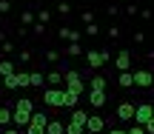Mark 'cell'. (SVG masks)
Segmentation results:
<instances>
[{
  "label": "cell",
  "instance_id": "cell-14",
  "mask_svg": "<svg viewBox=\"0 0 154 134\" xmlns=\"http://www.w3.org/2000/svg\"><path fill=\"white\" fill-rule=\"evenodd\" d=\"M86 117H88V111H86V108H72V114H69V123H74V126H83V123H86Z\"/></svg>",
  "mask_w": 154,
  "mask_h": 134
},
{
  "label": "cell",
  "instance_id": "cell-34",
  "mask_svg": "<svg viewBox=\"0 0 154 134\" xmlns=\"http://www.w3.org/2000/svg\"><path fill=\"white\" fill-rule=\"evenodd\" d=\"M80 20H83V23H94V14H91L88 9H83V11H80Z\"/></svg>",
  "mask_w": 154,
  "mask_h": 134
},
{
  "label": "cell",
  "instance_id": "cell-17",
  "mask_svg": "<svg viewBox=\"0 0 154 134\" xmlns=\"http://www.w3.org/2000/svg\"><path fill=\"white\" fill-rule=\"evenodd\" d=\"M117 86H120V89H134V83H131V72H120V74H117Z\"/></svg>",
  "mask_w": 154,
  "mask_h": 134
},
{
  "label": "cell",
  "instance_id": "cell-38",
  "mask_svg": "<svg viewBox=\"0 0 154 134\" xmlns=\"http://www.w3.org/2000/svg\"><path fill=\"white\" fill-rule=\"evenodd\" d=\"M109 37H111V40L120 37V26H114V23H111V26H109Z\"/></svg>",
  "mask_w": 154,
  "mask_h": 134
},
{
  "label": "cell",
  "instance_id": "cell-18",
  "mask_svg": "<svg viewBox=\"0 0 154 134\" xmlns=\"http://www.w3.org/2000/svg\"><path fill=\"white\" fill-rule=\"evenodd\" d=\"M49 20H51V11H49V9H37V11H34V23L49 26Z\"/></svg>",
  "mask_w": 154,
  "mask_h": 134
},
{
  "label": "cell",
  "instance_id": "cell-35",
  "mask_svg": "<svg viewBox=\"0 0 154 134\" xmlns=\"http://www.w3.org/2000/svg\"><path fill=\"white\" fill-rule=\"evenodd\" d=\"M17 57H20V63H32V51H29V49H20Z\"/></svg>",
  "mask_w": 154,
  "mask_h": 134
},
{
  "label": "cell",
  "instance_id": "cell-30",
  "mask_svg": "<svg viewBox=\"0 0 154 134\" xmlns=\"http://www.w3.org/2000/svg\"><path fill=\"white\" fill-rule=\"evenodd\" d=\"M0 51H3V54H11V51H14V43H11V40H3V43H0Z\"/></svg>",
  "mask_w": 154,
  "mask_h": 134
},
{
  "label": "cell",
  "instance_id": "cell-37",
  "mask_svg": "<svg viewBox=\"0 0 154 134\" xmlns=\"http://www.w3.org/2000/svg\"><path fill=\"white\" fill-rule=\"evenodd\" d=\"M11 11V0H0V14H9Z\"/></svg>",
  "mask_w": 154,
  "mask_h": 134
},
{
  "label": "cell",
  "instance_id": "cell-19",
  "mask_svg": "<svg viewBox=\"0 0 154 134\" xmlns=\"http://www.w3.org/2000/svg\"><path fill=\"white\" fill-rule=\"evenodd\" d=\"M11 126V108L9 106H0V129Z\"/></svg>",
  "mask_w": 154,
  "mask_h": 134
},
{
  "label": "cell",
  "instance_id": "cell-4",
  "mask_svg": "<svg viewBox=\"0 0 154 134\" xmlns=\"http://www.w3.org/2000/svg\"><path fill=\"white\" fill-rule=\"evenodd\" d=\"M83 131L86 134H103L106 131V117L103 114H88L86 123H83Z\"/></svg>",
  "mask_w": 154,
  "mask_h": 134
},
{
  "label": "cell",
  "instance_id": "cell-28",
  "mask_svg": "<svg viewBox=\"0 0 154 134\" xmlns=\"http://www.w3.org/2000/svg\"><path fill=\"white\" fill-rule=\"evenodd\" d=\"M63 134H86L83 131V126H74V123H66V131Z\"/></svg>",
  "mask_w": 154,
  "mask_h": 134
},
{
  "label": "cell",
  "instance_id": "cell-10",
  "mask_svg": "<svg viewBox=\"0 0 154 134\" xmlns=\"http://www.w3.org/2000/svg\"><path fill=\"white\" fill-rule=\"evenodd\" d=\"M106 103H109V94H106V91H88V106L91 108H103Z\"/></svg>",
  "mask_w": 154,
  "mask_h": 134
},
{
  "label": "cell",
  "instance_id": "cell-1",
  "mask_svg": "<svg viewBox=\"0 0 154 134\" xmlns=\"http://www.w3.org/2000/svg\"><path fill=\"white\" fill-rule=\"evenodd\" d=\"M32 111H34L32 97H20V100L14 103V108H11V126L26 129V123H29V117H32Z\"/></svg>",
  "mask_w": 154,
  "mask_h": 134
},
{
  "label": "cell",
  "instance_id": "cell-26",
  "mask_svg": "<svg viewBox=\"0 0 154 134\" xmlns=\"http://www.w3.org/2000/svg\"><path fill=\"white\" fill-rule=\"evenodd\" d=\"M57 14L69 17V14H72V3H69V0H60V3H57Z\"/></svg>",
  "mask_w": 154,
  "mask_h": 134
},
{
  "label": "cell",
  "instance_id": "cell-2",
  "mask_svg": "<svg viewBox=\"0 0 154 134\" xmlns=\"http://www.w3.org/2000/svg\"><path fill=\"white\" fill-rule=\"evenodd\" d=\"M83 57H86L88 69H103L111 60V51L109 49H88V51H83Z\"/></svg>",
  "mask_w": 154,
  "mask_h": 134
},
{
  "label": "cell",
  "instance_id": "cell-6",
  "mask_svg": "<svg viewBox=\"0 0 154 134\" xmlns=\"http://www.w3.org/2000/svg\"><path fill=\"white\" fill-rule=\"evenodd\" d=\"M131 83L137 89H151V69H134L131 72Z\"/></svg>",
  "mask_w": 154,
  "mask_h": 134
},
{
  "label": "cell",
  "instance_id": "cell-20",
  "mask_svg": "<svg viewBox=\"0 0 154 134\" xmlns=\"http://www.w3.org/2000/svg\"><path fill=\"white\" fill-rule=\"evenodd\" d=\"M14 80H17V89H29V72H14Z\"/></svg>",
  "mask_w": 154,
  "mask_h": 134
},
{
  "label": "cell",
  "instance_id": "cell-3",
  "mask_svg": "<svg viewBox=\"0 0 154 134\" xmlns=\"http://www.w3.org/2000/svg\"><path fill=\"white\" fill-rule=\"evenodd\" d=\"M46 123H49V114L46 111H32V117H29V123H26V134H43Z\"/></svg>",
  "mask_w": 154,
  "mask_h": 134
},
{
  "label": "cell",
  "instance_id": "cell-32",
  "mask_svg": "<svg viewBox=\"0 0 154 134\" xmlns=\"http://www.w3.org/2000/svg\"><path fill=\"white\" fill-rule=\"evenodd\" d=\"M46 60H49V63H57V60H60V51L49 49V51H46Z\"/></svg>",
  "mask_w": 154,
  "mask_h": 134
},
{
  "label": "cell",
  "instance_id": "cell-9",
  "mask_svg": "<svg viewBox=\"0 0 154 134\" xmlns=\"http://www.w3.org/2000/svg\"><path fill=\"white\" fill-rule=\"evenodd\" d=\"M114 114H117V120L120 123H131V117H134V103H120V106L114 108Z\"/></svg>",
  "mask_w": 154,
  "mask_h": 134
},
{
  "label": "cell",
  "instance_id": "cell-12",
  "mask_svg": "<svg viewBox=\"0 0 154 134\" xmlns=\"http://www.w3.org/2000/svg\"><path fill=\"white\" fill-rule=\"evenodd\" d=\"M60 40H69V43H80V32L77 29H72V26H60Z\"/></svg>",
  "mask_w": 154,
  "mask_h": 134
},
{
  "label": "cell",
  "instance_id": "cell-25",
  "mask_svg": "<svg viewBox=\"0 0 154 134\" xmlns=\"http://www.w3.org/2000/svg\"><path fill=\"white\" fill-rule=\"evenodd\" d=\"M3 89H6V91H14V89H17V80H14V72H11V74H6V77H3Z\"/></svg>",
  "mask_w": 154,
  "mask_h": 134
},
{
  "label": "cell",
  "instance_id": "cell-8",
  "mask_svg": "<svg viewBox=\"0 0 154 134\" xmlns=\"http://www.w3.org/2000/svg\"><path fill=\"white\" fill-rule=\"evenodd\" d=\"M114 69H117V72H131V51H128V49L117 51V57H114Z\"/></svg>",
  "mask_w": 154,
  "mask_h": 134
},
{
  "label": "cell",
  "instance_id": "cell-15",
  "mask_svg": "<svg viewBox=\"0 0 154 134\" xmlns=\"http://www.w3.org/2000/svg\"><path fill=\"white\" fill-rule=\"evenodd\" d=\"M63 131H66V123H63V120H49L43 134H63Z\"/></svg>",
  "mask_w": 154,
  "mask_h": 134
},
{
  "label": "cell",
  "instance_id": "cell-5",
  "mask_svg": "<svg viewBox=\"0 0 154 134\" xmlns=\"http://www.w3.org/2000/svg\"><path fill=\"white\" fill-rule=\"evenodd\" d=\"M43 103L49 108H63V86H60V89H51V86H49V89L43 91Z\"/></svg>",
  "mask_w": 154,
  "mask_h": 134
},
{
  "label": "cell",
  "instance_id": "cell-16",
  "mask_svg": "<svg viewBox=\"0 0 154 134\" xmlns=\"http://www.w3.org/2000/svg\"><path fill=\"white\" fill-rule=\"evenodd\" d=\"M29 86H34V89H43V86H46L43 72H29Z\"/></svg>",
  "mask_w": 154,
  "mask_h": 134
},
{
  "label": "cell",
  "instance_id": "cell-39",
  "mask_svg": "<svg viewBox=\"0 0 154 134\" xmlns=\"http://www.w3.org/2000/svg\"><path fill=\"white\" fill-rule=\"evenodd\" d=\"M126 14H128V17L137 14V3H128V6H126Z\"/></svg>",
  "mask_w": 154,
  "mask_h": 134
},
{
  "label": "cell",
  "instance_id": "cell-23",
  "mask_svg": "<svg viewBox=\"0 0 154 134\" xmlns=\"http://www.w3.org/2000/svg\"><path fill=\"white\" fill-rule=\"evenodd\" d=\"M11 72H17V66L11 60H0V77H6V74H11Z\"/></svg>",
  "mask_w": 154,
  "mask_h": 134
},
{
  "label": "cell",
  "instance_id": "cell-29",
  "mask_svg": "<svg viewBox=\"0 0 154 134\" xmlns=\"http://www.w3.org/2000/svg\"><path fill=\"white\" fill-rule=\"evenodd\" d=\"M86 34H88V37H97V34H100V26H97V23H86Z\"/></svg>",
  "mask_w": 154,
  "mask_h": 134
},
{
  "label": "cell",
  "instance_id": "cell-11",
  "mask_svg": "<svg viewBox=\"0 0 154 134\" xmlns=\"http://www.w3.org/2000/svg\"><path fill=\"white\" fill-rule=\"evenodd\" d=\"M106 86H109V80H106L103 74H91L86 89H88V91H106Z\"/></svg>",
  "mask_w": 154,
  "mask_h": 134
},
{
  "label": "cell",
  "instance_id": "cell-36",
  "mask_svg": "<svg viewBox=\"0 0 154 134\" xmlns=\"http://www.w3.org/2000/svg\"><path fill=\"white\" fill-rule=\"evenodd\" d=\"M0 134H23V129H17V126H6V129H0Z\"/></svg>",
  "mask_w": 154,
  "mask_h": 134
},
{
  "label": "cell",
  "instance_id": "cell-21",
  "mask_svg": "<svg viewBox=\"0 0 154 134\" xmlns=\"http://www.w3.org/2000/svg\"><path fill=\"white\" fill-rule=\"evenodd\" d=\"M77 103H80V97H74V94H69V91L63 89V108H74Z\"/></svg>",
  "mask_w": 154,
  "mask_h": 134
},
{
  "label": "cell",
  "instance_id": "cell-33",
  "mask_svg": "<svg viewBox=\"0 0 154 134\" xmlns=\"http://www.w3.org/2000/svg\"><path fill=\"white\" fill-rule=\"evenodd\" d=\"M32 32L37 34V37H43V34H46V26H43V23H32Z\"/></svg>",
  "mask_w": 154,
  "mask_h": 134
},
{
  "label": "cell",
  "instance_id": "cell-7",
  "mask_svg": "<svg viewBox=\"0 0 154 134\" xmlns=\"http://www.w3.org/2000/svg\"><path fill=\"white\" fill-rule=\"evenodd\" d=\"M134 123L137 126H146L151 120V103H140V106H134Z\"/></svg>",
  "mask_w": 154,
  "mask_h": 134
},
{
  "label": "cell",
  "instance_id": "cell-13",
  "mask_svg": "<svg viewBox=\"0 0 154 134\" xmlns=\"http://www.w3.org/2000/svg\"><path fill=\"white\" fill-rule=\"evenodd\" d=\"M63 89L69 91V94H74V97H80V94H86V80H74V83H66Z\"/></svg>",
  "mask_w": 154,
  "mask_h": 134
},
{
  "label": "cell",
  "instance_id": "cell-40",
  "mask_svg": "<svg viewBox=\"0 0 154 134\" xmlns=\"http://www.w3.org/2000/svg\"><path fill=\"white\" fill-rule=\"evenodd\" d=\"M126 134H146V131H143V126H137V123H134V126H131V129H128Z\"/></svg>",
  "mask_w": 154,
  "mask_h": 134
},
{
  "label": "cell",
  "instance_id": "cell-27",
  "mask_svg": "<svg viewBox=\"0 0 154 134\" xmlns=\"http://www.w3.org/2000/svg\"><path fill=\"white\" fill-rule=\"evenodd\" d=\"M20 23H23V26H29V23H34V11H32V9H26V11L20 14Z\"/></svg>",
  "mask_w": 154,
  "mask_h": 134
},
{
  "label": "cell",
  "instance_id": "cell-41",
  "mask_svg": "<svg viewBox=\"0 0 154 134\" xmlns=\"http://www.w3.org/2000/svg\"><path fill=\"white\" fill-rule=\"evenodd\" d=\"M106 134H126V129H111V131H106Z\"/></svg>",
  "mask_w": 154,
  "mask_h": 134
},
{
  "label": "cell",
  "instance_id": "cell-31",
  "mask_svg": "<svg viewBox=\"0 0 154 134\" xmlns=\"http://www.w3.org/2000/svg\"><path fill=\"white\" fill-rule=\"evenodd\" d=\"M106 14H109V17H117V14H120V6H117V3H109V6H106Z\"/></svg>",
  "mask_w": 154,
  "mask_h": 134
},
{
  "label": "cell",
  "instance_id": "cell-22",
  "mask_svg": "<svg viewBox=\"0 0 154 134\" xmlns=\"http://www.w3.org/2000/svg\"><path fill=\"white\" fill-rule=\"evenodd\" d=\"M49 86L51 89H60L63 86V72H49Z\"/></svg>",
  "mask_w": 154,
  "mask_h": 134
},
{
  "label": "cell",
  "instance_id": "cell-24",
  "mask_svg": "<svg viewBox=\"0 0 154 134\" xmlns=\"http://www.w3.org/2000/svg\"><path fill=\"white\" fill-rule=\"evenodd\" d=\"M83 51H86V49H83L80 43H69V46H66V54H69V57H80Z\"/></svg>",
  "mask_w": 154,
  "mask_h": 134
}]
</instances>
